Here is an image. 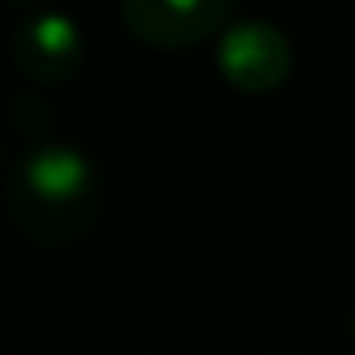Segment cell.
<instances>
[{
    "label": "cell",
    "instance_id": "3",
    "mask_svg": "<svg viewBox=\"0 0 355 355\" xmlns=\"http://www.w3.org/2000/svg\"><path fill=\"white\" fill-rule=\"evenodd\" d=\"M294 50L279 27L263 19H237L218 35V69L237 92L263 96L291 77Z\"/></svg>",
    "mask_w": 355,
    "mask_h": 355
},
{
    "label": "cell",
    "instance_id": "5",
    "mask_svg": "<svg viewBox=\"0 0 355 355\" xmlns=\"http://www.w3.org/2000/svg\"><path fill=\"white\" fill-rule=\"evenodd\" d=\"M352 332H355V309H352Z\"/></svg>",
    "mask_w": 355,
    "mask_h": 355
},
{
    "label": "cell",
    "instance_id": "4",
    "mask_svg": "<svg viewBox=\"0 0 355 355\" xmlns=\"http://www.w3.org/2000/svg\"><path fill=\"white\" fill-rule=\"evenodd\" d=\"M12 58L31 85L58 88L85 65V35L62 12H35L12 35Z\"/></svg>",
    "mask_w": 355,
    "mask_h": 355
},
{
    "label": "cell",
    "instance_id": "1",
    "mask_svg": "<svg viewBox=\"0 0 355 355\" xmlns=\"http://www.w3.org/2000/svg\"><path fill=\"white\" fill-rule=\"evenodd\" d=\"M4 199L27 245L65 248L85 237L100 214V176L73 146H31L12 161Z\"/></svg>",
    "mask_w": 355,
    "mask_h": 355
},
{
    "label": "cell",
    "instance_id": "6",
    "mask_svg": "<svg viewBox=\"0 0 355 355\" xmlns=\"http://www.w3.org/2000/svg\"><path fill=\"white\" fill-rule=\"evenodd\" d=\"M12 4H27V0H12Z\"/></svg>",
    "mask_w": 355,
    "mask_h": 355
},
{
    "label": "cell",
    "instance_id": "2",
    "mask_svg": "<svg viewBox=\"0 0 355 355\" xmlns=\"http://www.w3.org/2000/svg\"><path fill=\"white\" fill-rule=\"evenodd\" d=\"M126 31L153 50H187L230 27L233 0H119Z\"/></svg>",
    "mask_w": 355,
    "mask_h": 355
}]
</instances>
